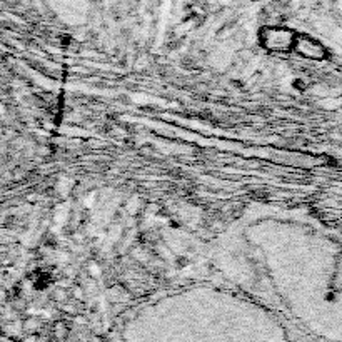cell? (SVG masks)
Here are the masks:
<instances>
[{"label": "cell", "instance_id": "6da1fadb", "mask_svg": "<svg viewBox=\"0 0 342 342\" xmlns=\"http://www.w3.org/2000/svg\"><path fill=\"white\" fill-rule=\"evenodd\" d=\"M260 40H262L264 47L269 50H275V52H287V50L294 49L295 45L294 32L286 29H279V27L264 29L262 34H260Z\"/></svg>", "mask_w": 342, "mask_h": 342}, {"label": "cell", "instance_id": "7a4b0ae2", "mask_svg": "<svg viewBox=\"0 0 342 342\" xmlns=\"http://www.w3.org/2000/svg\"><path fill=\"white\" fill-rule=\"evenodd\" d=\"M294 49L297 50L299 54H302L307 59H314V60H321L325 57V49L319 44L317 40L310 37H297L295 38V45Z\"/></svg>", "mask_w": 342, "mask_h": 342}]
</instances>
